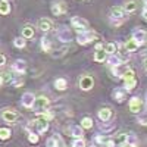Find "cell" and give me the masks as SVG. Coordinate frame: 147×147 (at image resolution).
Instances as JSON below:
<instances>
[{"label":"cell","mask_w":147,"mask_h":147,"mask_svg":"<svg viewBox=\"0 0 147 147\" xmlns=\"http://www.w3.org/2000/svg\"><path fill=\"white\" fill-rule=\"evenodd\" d=\"M66 9H68V6H66V3L63 2V0H56V2H53V5H52V13L55 16H60L66 12Z\"/></svg>","instance_id":"obj_1"},{"label":"cell","mask_w":147,"mask_h":147,"mask_svg":"<svg viewBox=\"0 0 147 147\" xmlns=\"http://www.w3.org/2000/svg\"><path fill=\"white\" fill-rule=\"evenodd\" d=\"M96 38V34L94 32H87V31H82V32H80L78 34V37H77V41L80 43V44H82V46H87L88 43H91L93 40Z\"/></svg>","instance_id":"obj_2"},{"label":"cell","mask_w":147,"mask_h":147,"mask_svg":"<svg viewBox=\"0 0 147 147\" xmlns=\"http://www.w3.org/2000/svg\"><path fill=\"white\" fill-rule=\"evenodd\" d=\"M71 24H72V27L75 30H78V31H85L88 28V22L85 21L84 18H80V16H74Z\"/></svg>","instance_id":"obj_3"},{"label":"cell","mask_w":147,"mask_h":147,"mask_svg":"<svg viewBox=\"0 0 147 147\" xmlns=\"http://www.w3.org/2000/svg\"><path fill=\"white\" fill-rule=\"evenodd\" d=\"M57 38H59V41H62V43H69L72 40L71 30L66 28V27H60L59 31H57Z\"/></svg>","instance_id":"obj_4"},{"label":"cell","mask_w":147,"mask_h":147,"mask_svg":"<svg viewBox=\"0 0 147 147\" xmlns=\"http://www.w3.org/2000/svg\"><path fill=\"white\" fill-rule=\"evenodd\" d=\"M93 85H94V80H93L90 75H84V77H81V80H80V88H81V90L88 91V90L93 88Z\"/></svg>","instance_id":"obj_5"},{"label":"cell","mask_w":147,"mask_h":147,"mask_svg":"<svg viewBox=\"0 0 147 147\" xmlns=\"http://www.w3.org/2000/svg\"><path fill=\"white\" fill-rule=\"evenodd\" d=\"M49 103H50V100H49L47 97H44V96H41V97H35L32 107H34L35 110H44V109H47Z\"/></svg>","instance_id":"obj_6"},{"label":"cell","mask_w":147,"mask_h":147,"mask_svg":"<svg viewBox=\"0 0 147 147\" xmlns=\"http://www.w3.org/2000/svg\"><path fill=\"white\" fill-rule=\"evenodd\" d=\"M110 19L115 21V24H121V21L124 19V9L122 7H112V10H110Z\"/></svg>","instance_id":"obj_7"},{"label":"cell","mask_w":147,"mask_h":147,"mask_svg":"<svg viewBox=\"0 0 147 147\" xmlns=\"http://www.w3.org/2000/svg\"><path fill=\"white\" fill-rule=\"evenodd\" d=\"M34 127H35V129L38 131V132H44V131H47V128H49V121H47L46 118L40 116V118H37V119L34 121Z\"/></svg>","instance_id":"obj_8"},{"label":"cell","mask_w":147,"mask_h":147,"mask_svg":"<svg viewBox=\"0 0 147 147\" xmlns=\"http://www.w3.org/2000/svg\"><path fill=\"white\" fill-rule=\"evenodd\" d=\"M132 40L136 41L138 46L143 44V43L147 40V32L143 31V30H136V31L132 32Z\"/></svg>","instance_id":"obj_9"},{"label":"cell","mask_w":147,"mask_h":147,"mask_svg":"<svg viewBox=\"0 0 147 147\" xmlns=\"http://www.w3.org/2000/svg\"><path fill=\"white\" fill-rule=\"evenodd\" d=\"M2 118L6 122H13L18 118V112H16V110H13V109H6V110H3V112H2Z\"/></svg>","instance_id":"obj_10"},{"label":"cell","mask_w":147,"mask_h":147,"mask_svg":"<svg viewBox=\"0 0 147 147\" xmlns=\"http://www.w3.org/2000/svg\"><path fill=\"white\" fill-rule=\"evenodd\" d=\"M129 110L132 113H138L141 110V100L138 99V97H132V99L129 100Z\"/></svg>","instance_id":"obj_11"},{"label":"cell","mask_w":147,"mask_h":147,"mask_svg":"<svg viewBox=\"0 0 147 147\" xmlns=\"http://www.w3.org/2000/svg\"><path fill=\"white\" fill-rule=\"evenodd\" d=\"M34 100H35V96H34L32 93H24V96H22V106L32 107Z\"/></svg>","instance_id":"obj_12"},{"label":"cell","mask_w":147,"mask_h":147,"mask_svg":"<svg viewBox=\"0 0 147 147\" xmlns=\"http://www.w3.org/2000/svg\"><path fill=\"white\" fill-rule=\"evenodd\" d=\"M122 9H124V12H127V13H134V12L137 10V2L136 0H127Z\"/></svg>","instance_id":"obj_13"},{"label":"cell","mask_w":147,"mask_h":147,"mask_svg":"<svg viewBox=\"0 0 147 147\" xmlns=\"http://www.w3.org/2000/svg\"><path fill=\"white\" fill-rule=\"evenodd\" d=\"M46 146H47V147H65V144H63L62 138H59V137H52V138H47Z\"/></svg>","instance_id":"obj_14"},{"label":"cell","mask_w":147,"mask_h":147,"mask_svg":"<svg viewBox=\"0 0 147 147\" xmlns=\"http://www.w3.org/2000/svg\"><path fill=\"white\" fill-rule=\"evenodd\" d=\"M52 27H53L52 21H50V19H47V18H41L40 22H38V28H40L41 31H44V32H46V31H50Z\"/></svg>","instance_id":"obj_15"},{"label":"cell","mask_w":147,"mask_h":147,"mask_svg":"<svg viewBox=\"0 0 147 147\" xmlns=\"http://www.w3.org/2000/svg\"><path fill=\"white\" fill-rule=\"evenodd\" d=\"M110 115H112V110H110L109 107H102L99 110V118L103 121V122H107L110 119Z\"/></svg>","instance_id":"obj_16"},{"label":"cell","mask_w":147,"mask_h":147,"mask_svg":"<svg viewBox=\"0 0 147 147\" xmlns=\"http://www.w3.org/2000/svg\"><path fill=\"white\" fill-rule=\"evenodd\" d=\"M12 68H13V71L18 72V74H24V72H25V69H27V63L19 59V60H16V62L13 63V66H12Z\"/></svg>","instance_id":"obj_17"},{"label":"cell","mask_w":147,"mask_h":147,"mask_svg":"<svg viewBox=\"0 0 147 147\" xmlns=\"http://www.w3.org/2000/svg\"><path fill=\"white\" fill-rule=\"evenodd\" d=\"M71 136L74 137V138H82V136H84V132H82V128L81 127H78V125H74V127H71Z\"/></svg>","instance_id":"obj_18"},{"label":"cell","mask_w":147,"mask_h":147,"mask_svg":"<svg viewBox=\"0 0 147 147\" xmlns=\"http://www.w3.org/2000/svg\"><path fill=\"white\" fill-rule=\"evenodd\" d=\"M122 63V60L116 56V55H109L107 56V65H110L112 68H115V66H118V65H121Z\"/></svg>","instance_id":"obj_19"},{"label":"cell","mask_w":147,"mask_h":147,"mask_svg":"<svg viewBox=\"0 0 147 147\" xmlns=\"http://www.w3.org/2000/svg\"><path fill=\"white\" fill-rule=\"evenodd\" d=\"M66 87H68V82H66L65 78H57V80L55 81V88H56V90L63 91V90H66Z\"/></svg>","instance_id":"obj_20"},{"label":"cell","mask_w":147,"mask_h":147,"mask_svg":"<svg viewBox=\"0 0 147 147\" xmlns=\"http://www.w3.org/2000/svg\"><path fill=\"white\" fill-rule=\"evenodd\" d=\"M124 47H125V50H127V52H136L137 49H138V44L131 38V40H128V41L125 43V46H124Z\"/></svg>","instance_id":"obj_21"},{"label":"cell","mask_w":147,"mask_h":147,"mask_svg":"<svg viewBox=\"0 0 147 147\" xmlns=\"http://www.w3.org/2000/svg\"><path fill=\"white\" fill-rule=\"evenodd\" d=\"M9 12H10L9 2H2V0H0V15H7Z\"/></svg>","instance_id":"obj_22"},{"label":"cell","mask_w":147,"mask_h":147,"mask_svg":"<svg viewBox=\"0 0 147 147\" xmlns=\"http://www.w3.org/2000/svg\"><path fill=\"white\" fill-rule=\"evenodd\" d=\"M41 49L44 52H50L52 50V43H50V40H49L47 37H43L41 38Z\"/></svg>","instance_id":"obj_23"},{"label":"cell","mask_w":147,"mask_h":147,"mask_svg":"<svg viewBox=\"0 0 147 147\" xmlns=\"http://www.w3.org/2000/svg\"><path fill=\"white\" fill-rule=\"evenodd\" d=\"M122 78H124L125 81L134 80V78H136V72H134V69H131V68H127L125 72H124V75H122Z\"/></svg>","instance_id":"obj_24"},{"label":"cell","mask_w":147,"mask_h":147,"mask_svg":"<svg viewBox=\"0 0 147 147\" xmlns=\"http://www.w3.org/2000/svg\"><path fill=\"white\" fill-rule=\"evenodd\" d=\"M94 60L96 62H103V60H106V52L105 50H96Z\"/></svg>","instance_id":"obj_25"},{"label":"cell","mask_w":147,"mask_h":147,"mask_svg":"<svg viewBox=\"0 0 147 147\" xmlns=\"http://www.w3.org/2000/svg\"><path fill=\"white\" fill-rule=\"evenodd\" d=\"M22 37H24V38H32V37H34V30L31 27H24Z\"/></svg>","instance_id":"obj_26"},{"label":"cell","mask_w":147,"mask_h":147,"mask_svg":"<svg viewBox=\"0 0 147 147\" xmlns=\"http://www.w3.org/2000/svg\"><path fill=\"white\" fill-rule=\"evenodd\" d=\"M103 50L106 52V55H113V53L116 52V46H115L113 43H107V44L105 46Z\"/></svg>","instance_id":"obj_27"},{"label":"cell","mask_w":147,"mask_h":147,"mask_svg":"<svg viewBox=\"0 0 147 147\" xmlns=\"http://www.w3.org/2000/svg\"><path fill=\"white\" fill-rule=\"evenodd\" d=\"M81 128H85V129H90L91 127H93V119L91 118H82V121H81Z\"/></svg>","instance_id":"obj_28"},{"label":"cell","mask_w":147,"mask_h":147,"mask_svg":"<svg viewBox=\"0 0 147 147\" xmlns=\"http://www.w3.org/2000/svg\"><path fill=\"white\" fill-rule=\"evenodd\" d=\"M113 99L116 100V102H124V99H125V94H124V91H121V90H116V91H113Z\"/></svg>","instance_id":"obj_29"},{"label":"cell","mask_w":147,"mask_h":147,"mask_svg":"<svg viewBox=\"0 0 147 147\" xmlns=\"http://www.w3.org/2000/svg\"><path fill=\"white\" fill-rule=\"evenodd\" d=\"M125 141L128 144H132V146H137V137H136V134H127V137H125Z\"/></svg>","instance_id":"obj_30"},{"label":"cell","mask_w":147,"mask_h":147,"mask_svg":"<svg viewBox=\"0 0 147 147\" xmlns=\"http://www.w3.org/2000/svg\"><path fill=\"white\" fill-rule=\"evenodd\" d=\"M10 137V129L9 128H0V140H7Z\"/></svg>","instance_id":"obj_31"},{"label":"cell","mask_w":147,"mask_h":147,"mask_svg":"<svg viewBox=\"0 0 147 147\" xmlns=\"http://www.w3.org/2000/svg\"><path fill=\"white\" fill-rule=\"evenodd\" d=\"M13 44L18 49H24V47H25V38H24V37H18V38L13 40Z\"/></svg>","instance_id":"obj_32"},{"label":"cell","mask_w":147,"mask_h":147,"mask_svg":"<svg viewBox=\"0 0 147 147\" xmlns=\"http://www.w3.org/2000/svg\"><path fill=\"white\" fill-rule=\"evenodd\" d=\"M137 85V81H136V78L134 80H128V81H125V90L127 91H131V90H134V87Z\"/></svg>","instance_id":"obj_33"},{"label":"cell","mask_w":147,"mask_h":147,"mask_svg":"<svg viewBox=\"0 0 147 147\" xmlns=\"http://www.w3.org/2000/svg\"><path fill=\"white\" fill-rule=\"evenodd\" d=\"M125 69H127V68H124V66L118 65V66H115V68H113V74H115L116 77H121V78H122V75H124Z\"/></svg>","instance_id":"obj_34"},{"label":"cell","mask_w":147,"mask_h":147,"mask_svg":"<svg viewBox=\"0 0 147 147\" xmlns=\"http://www.w3.org/2000/svg\"><path fill=\"white\" fill-rule=\"evenodd\" d=\"M28 140H30V143L35 144V143H38V136L34 132H28Z\"/></svg>","instance_id":"obj_35"},{"label":"cell","mask_w":147,"mask_h":147,"mask_svg":"<svg viewBox=\"0 0 147 147\" xmlns=\"http://www.w3.org/2000/svg\"><path fill=\"white\" fill-rule=\"evenodd\" d=\"M72 147H85V141L82 138H77L72 143Z\"/></svg>","instance_id":"obj_36"},{"label":"cell","mask_w":147,"mask_h":147,"mask_svg":"<svg viewBox=\"0 0 147 147\" xmlns=\"http://www.w3.org/2000/svg\"><path fill=\"white\" fill-rule=\"evenodd\" d=\"M66 50H68L66 47H63V49H60V50H55V53H53V57H59V56H63Z\"/></svg>","instance_id":"obj_37"},{"label":"cell","mask_w":147,"mask_h":147,"mask_svg":"<svg viewBox=\"0 0 147 147\" xmlns=\"http://www.w3.org/2000/svg\"><path fill=\"white\" fill-rule=\"evenodd\" d=\"M53 116H55V115H53V112H52V110H47V112H44V113H43V118H46L47 121H50Z\"/></svg>","instance_id":"obj_38"},{"label":"cell","mask_w":147,"mask_h":147,"mask_svg":"<svg viewBox=\"0 0 147 147\" xmlns=\"http://www.w3.org/2000/svg\"><path fill=\"white\" fill-rule=\"evenodd\" d=\"M100 128H102V131H110V129L113 128V125L112 124H110V125H102Z\"/></svg>","instance_id":"obj_39"},{"label":"cell","mask_w":147,"mask_h":147,"mask_svg":"<svg viewBox=\"0 0 147 147\" xmlns=\"http://www.w3.org/2000/svg\"><path fill=\"white\" fill-rule=\"evenodd\" d=\"M5 63H6V57H5V55L0 53V66H3Z\"/></svg>","instance_id":"obj_40"},{"label":"cell","mask_w":147,"mask_h":147,"mask_svg":"<svg viewBox=\"0 0 147 147\" xmlns=\"http://www.w3.org/2000/svg\"><path fill=\"white\" fill-rule=\"evenodd\" d=\"M96 141H97V143H105V144H106V138H105V137H102V136L96 137Z\"/></svg>","instance_id":"obj_41"},{"label":"cell","mask_w":147,"mask_h":147,"mask_svg":"<svg viewBox=\"0 0 147 147\" xmlns=\"http://www.w3.org/2000/svg\"><path fill=\"white\" fill-rule=\"evenodd\" d=\"M106 146H107V147H115V141H113V140H107V141H106Z\"/></svg>","instance_id":"obj_42"},{"label":"cell","mask_w":147,"mask_h":147,"mask_svg":"<svg viewBox=\"0 0 147 147\" xmlns=\"http://www.w3.org/2000/svg\"><path fill=\"white\" fill-rule=\"evenodd\" d=\"M96 50H103V44L102 43H96Z\"/></svg>","instance_id":"obj_43"},{"label":"cell","mask_w":147,"mask_h":147,"mask_svg":"<svg viewBox=\"0 0 147 147\" xmlns=\"http://www.w3.org/2000/svg\"><path fill=\"white\" fill-rule=\"evenodd\" d=\"M143 18L147 21V7H144V9H143Z\"/></svg>","instance_id":"obj_44"},{"label":"cell","mask_w":147,"mask_h":147,"mask_svg":"<svg viewBox=\"0 0 147 147\" xmlns=\"http://www.w3.org/2000/svg\"><path fill=\"white\" fill-rule=\"evenodd\" d=\"M119 147H137V146H132V144H128V143H124V144H121Z\"/></svg>","instance_id":"obj_45"},{"label":"cell","mask_w":147,"mask_h":147,"mask_svg":"<svg viewBox=\"0 0 147 147\" xmlns=\"http://www.w3.org/2000/svg\"><path fill=\"white\" fill-rule=\"evenodd\" d=\"M144 68H146V71H147V57L144 59Z\"/></svg>","instance_id":"obj_46"},{"label":"cell","mask_w":147,"mask_h":147,"mask_svg":"<svg viewBox=\"0 0 147 147\" xmlns=\"http://www.w3.org/2000/svg\"><path fill=\"white\" fill-rule=\"evenodd\" d=\"M3 84V77H0V85Z\"/></svg>","instance_id":"obj_47"},{"label":"cell","mask_w":147,"mask_h":147,"mask_svg":"<svg viewBox=\"0 0 147 147\" xmlns=\"http://www.w3.org/2000/svg\"><path fill=\"white\" fill-rule=\"evenodd\" d=\"M2 2H9V0H2Z\"/></svg>","instance_id":"obj_48"},{"label":"cell","mask_w":147,"mask_h":147,"mask_svg":"<svg viewBox=\"0 0 147 147\" xmlns=\"http://www.w3.org/2000/svg\"><path fill=\"white\" fill-rule=\"evenodd\" d=\"M146 100H147V93H146Z\"/></svg>","instance_id":"obj_49"},{"label":"cell","mask_w":147,"mask_h":147,"mask_svg":"<svg viewBox=\"0 0 147 147\" xmlns=\"http://www.w3.org/2000/svg\"><path fill=\"white\" fill-rule=\"evenodd\" d=\"M144 2H146V5H147V0H144Z\"/></svg>","instance_id":"obj_50"},{"label":"cell","mask_w":147,"mask_h":147,"mask_svg":"<svg viewBox=\"0 0 147 147\" xmlns=\"http://www.w3.org/2000/svg\"><path fill=\"white\" fill-rule=\"evenodd\" d=\"M91 147H96V146H91Z\"/></svg>","instance_id":"obj_51"}]
</instances>
